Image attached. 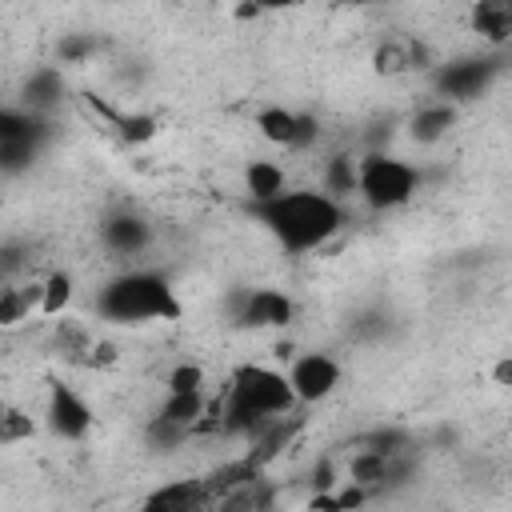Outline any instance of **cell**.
<instances>
[{"label": "cell", "mask_w": 512, "mask_h": 512, "mask_svg": "<svg viewBox=\"0 0 512 512\" xmlns=\"http://www.w3.org/2000/svg\"><path fill=\"white\" fill-rule=\"evenodd\" d=\"M256 128L268 144L288 148V152H308L320 140V120L312 112H292L280 104H264L256 112Z\"/></svg>", "instance_id": "ba28073f"}, {"label": "cell", "mask_w": 512, "mask_h": 512, "mask_svg": "<svg viewBox=\"0 0 512 512\" xmlns=\"http://www.w3.org/2000/svg\"><path fill=\"white\" fill-rule=\"evenodd\" d=\"M96 48H100V40L92 32H64L60 44H56V52H60L64 64H84L88 56H96Z\"/></svg>", "instance_id": "484cf974"}, {"label": "cell", "mask_w": 512, "mask_h": 512, "mask_svg": "<svg viewBox=\"0 0 512 512\" xmlns=\"http://www.w3.org/2000/svg\"><path fill=\"white\" fill-rule=\"evenodd\" d=\"M96 104V100H92ZM100 112H104V120L116 128V136L124 140V144H148L156 132H160V120L152 116V112H116V108H104V104H96Z\"/></svg>", "instance_id": "e0dca14e"}, {"label": "cell", "mask_w": 512, "mask_h": 512, "mask_svg": "<svg viewBox=\"0 0 512 512\" xmlns=\"http://www.w3.org/2000/svg\"><path fill=\"white\" fill-rule=\"evenodd\" d=\"M56 104H64V72L56 64H40L28 72V80L20 84V108L48 116Z\"/></svg>", "instance_id": "8fae6325"}, {"label": "cell", "mask_w": 512, "mask_h": 512, "mask_svg": "<svg viewBox=\"0 0 512 512\" xmlns=\"http://www.w3.org/2000/svg\"><path fill=\"white\" fill-rule=\"evenodd\" d=\"M324 192L336 196V200H344V196L356 192V156L336 152V156L324 160Z\"/></svg>", "instance_id": "44dd1931"}, {"label": "cell", "mask_w": 512, "mask_h": 512, "mask_svg": "<svg viewBox=\"0 0 512 512\" xmlns=\"http://www.w3.org/2000/svg\"><path fill=\"white\" fill-rule=\"evenodd\" d=\"M152 240H156V228L140 212H112L100 224V244L112 256H140L152 248Z\"/></svg>", "instance_id": "30bf717a"}, {"label": "cell", "mask_w": 512, "mask_h": 512, "mask_svg": "<svg viewBox=\"0 0 512 512\" xmlns=\"http://www.w3.org/2000/svg\"><path fill=\"white\" fill-rule=\"evenodd\" d=\"M284 188H288V172H284L276 160H248V164H244V192H248L252 204L272 200V196H280Z\"/></svg>", "instance_id": "9a60e30c"}, {"label": "cell", "mask_w": 512, "mask_h": 512, "mask_svg": "<svg viewBox=\"0 0 512 512\" xmlns=\"http://www.w3.org/2000/svg\"><path fill=\"white\" fill-rule=\"evenodd\" d=\"M44 420H48L52 436H60V440H84V436L92 432V420H96V416H92L88 400H84L76 388H68L64 380H52V384H48Z\"/></svg>", "instance_id": "9c48e42d"}, {"label": "cell", "mask_w": 512, "mask_h": 512, "mask_svg": "<svg viewBox=\"0 0 512 512\" xmlns=\"http://www.w3.org/2000/svg\"><path fill=\"white\" fill-rule=\"evenodd\" d=\"M228 312H232V324L240 328H288L296 320V300L280 288H240L232 292L228 300Z\"/></svg>", "instance_id": "8992f818"}, {"label": "cell", "mask_w": 512, "mask_h": 512, "mask_svg": "<svg viewBox=\"0 0 512 512\" xmlns=\"http://www.w3.org/2000/svg\"><path fill=\"white\" fill-rule=\"evenodd\" d=\"M32 436H36V420L24 408L0 400V444H20V440H32Z\"/></svg>", "instance_id": "cb8c5ba5"}, {"label": "cell", "mask_w": 512, "mask_h": 512, "mask_svg": "<svg viewBox=\"0 0 512 512\" xmlns=\"http://www.w3.org/2000/svg\"><path fill=\"white\" fill-rule=\"evenodd\" d=\"M40 308V284H0V328H12L20 320H28Z\"/></svg>", "instance_id": "2e32d148"}, {"label": "cell", "mask_w": 512, "mask_h": 512, "mask_svg": "<svg viewBox=\"0 0 512 512\" xmlns=\"http://www.w3.org/2000/svg\"><path fill=\"white\" fill-rule=\"evenodd\" d=\"M96 316L108 324H152V320H180L184 304L176 288L160 272H120L96 292Z\"/></svg>", "instance_id": "3957f363"}, {"label": "cell", "mask_w": 512, "mask_h": 512, "mask_svg": "<svg viewBox=\"0 0 512 512\" xmlns=\"http://www.w3.org/2000/svg\"><path fill=\"white\" fill-rule=\"evenodd\" d=\"M420 188V172L388 152H368L356 160V196L372 208V212H392L404 208Z\"/></svg>", "instance_id": "277c9868"}, {"label": "cell", "mask_w": 512, "mask_h": 512, "mask_svg": "<svg viewBox=\"0 0 512 512\" xmlns=\"http://www.w3.org/2000/svg\"><path fill=\"white\" fill-rule=\"evenodd\" d=\"M40 152H44L40 140H0V172L20 176L40 160Z\"/></svg>", "instance_id": "7402d4cb"}, {"label": "cell", "mask_w": 512, "mask_h": 512, "mask_svg": "<svg viewBox=\"0 0 512 512\" xmlns=\"http://www.w3.org/2000/svg\"><path fill=\"white\" fill-rule=\"evenodd\" d=\"M492 380H496L500 388H508V384H512V360H508V356H504V360L492 368Z\"/></svg>", "instance_id": "f546056e"}, {"label": "cell", "mask_w": 512, "mask_h": 512, "mask_svg": "<svg viewBox=\"0 0 512 512\" xmlns=\"http://www.w3.org/2000/svg\"><path fill=\"white\" fill-rule=\"evenodd\" d=\"M372 68H376L380 76L412 72V64H408V40H384V44L372 52Z\"/></svg>", "instance_id": "d4e9b609"}, {"label": "cell", "mask_w": 512, "mask_h": 512, "mask_svg": "<svg viewBox=\"0 0 512 512\" xmlns=\"http://www.w3.org/2000/svg\"><path fill=\"white\" fill-rule=\"evenodd\" d=\"M0 284H4V280H0Z\"/></svg>", "instance_id": "d6a6232c"}, {"label": "cell", "mask_w": 512, "mask_h": 512, "mask_svg": "<svg viewBox=\"0 0 512 512\" xmlns=\"http://www.w3.org/2000/svg\"><path fill=\"white\" fill-rule=\"evenodd\" d=\"M256 12L260 8H272V12H280V8H296V4H304V0H248Z\"/></svg>", "instance_id": "4dcf8cb0"}, {"label": "cell", "mask_w": 512, "mask_h": 512, "mask_svg": "<svg viewBox=\"0 0 512 512\" xmlns=\"http://www.w3.org/2000/svg\"><path fill=\"white\" fill-rule=\"evenodd\" d=\"M72 292H76V280L72 272H48L40 280V316H64V308L72 304Z\"/></svg>", "instance_id": "d6986e66"}, {"label": "cell", "mask_w": 512, "mask_h": 512, "mask_svg": "<svg viewBox=\"0 0 512 512\" xmlns=\"http://www.w3.org/2000/svg\"><path fill=\"white\" fill-rule=\"evenodd\" d=\"M168 392H200L204 388V368L192 364V360H180L172 372H168Z\"/></svg>", "instance_id": "4316f807"}, {"label": "cell", "mask_w": 512, "mask_h": 512, "mask_svg": "<svg viewBox=\"0 0 512 512\" xmlns=\"http://www.w3.org/2000/svg\"><path fill=\"white\" fill-rule=\"evenodd\" d=\"M468 24L488 48L504 52L512 40V0H476Z\"/></svg>", "instance_id": "7c38bea8"}, {"label": "cell", "mask_w": 512, "mask_h": 512, "mask_svg": "<svg viewBox=\"0 0 512 512\" xmlns=\"http://www.w3.org/2000/svg\"><path fill=\"white\" fill-rule=\"evenodd\" d=\"M312 484H316V488H332V484H336V476H332V460H320V464L312 468Z\"/></svg>", "instance_id": "f1b7e54d"}, {"label": "cell", "mask_w": 512, "mask_h": 512, "mask_svg": "<svg viewBox=\"0 0 512 512\" xmlns=\"http://www.w3.org/2000/svg\"><path fill=\"white\" fill-rule=\"evenodd\" d=\"M192 432L188 428H180V424H172V420H164L160 412L144 424V444L152 448V452H172V448H180L184 440H188Z\"/></svg>", "instance_id": "603a6c76"}, {"label": "cell", "mask_w": 512, "mask_h": 512, "mask_svg": "<svg viewBox=\"0 0 512 512\" xmlns=\"http://www.w3.org/2000/svg\"><path fill=\"white\" fill-rule=\"evenodd\" d=\"M340 4H348V8H364V4H376V0H340Z\"/></svg>", "instance_id": "1f68e13d"}, {"label": "cell", "mask_w": 512, "mask_h": 512, "mask_svg": "<svg viewBox=\"0 0 512 512\" xmlns=\"http://www.w3.org/2000/svg\"><path fill=\"white\" fill-rule=\"evenodd\" d=\"M252 216L260 220V228L292 256H304L320 244H328L340 228H344V204L328 192H280L272 200L252 204Z\"/></svg>", "instance_id": "6da1fadb"}, {"label": "cell", "mask_w": 512, "mask_h": 512, "mask_svg": "<svg viewBox=\"0 0 512 512\" xmlns=\"http://www.w3.org/2000/svg\"><path fill=\"white\" fill-rule=\"evenodd\" d=\"M296 408V396L288 388V376L268 364H240L228 384V404L220 416V428L228 436H252L268 416H288Z\"/></svg>", "instance_id": "7a4b0ae2"}, {"label": "cell", "mask_w": 512, "mask_h": 512, "mask_svg": "<svg viewBox=\"0 0 512 512\" xmlns=\"http://www.w3.org/2000/svg\"><path fill=\"white\" fill-rule=\"evenodd\" d=\"M504 72V56L500 52H488V56H456V60H440L432 64V88L440 100L448 104H472L480 100L496 76Z\"/></svg>", "instance_id": "5b68a950"}, {"label": "cell", "mask_w": 512, "mask_h": 512, "mask_svg": "<svg viewBox=\"0 0 512 512\" xmlns=\"http://www.w3.org/2000/svg\"><path fill=\"white\" fill-rule=\"evenodd\" d=\"M456 120H460V108H456V104H448V100H428V104H420V108L412 112L408 136H412L416 144L432 148V144H440V140L456 128Z\"/></svg>", "instance_id": "4fadbf2b"}, {"label": "cell", "mask_w": 512, "mask_h": 512, "mask_svg": "<svg viewBox=\"0 0 512 512\" xmlns=\"http://www.w3.org/2000/svg\"><path fill=\"white\" fill-rule=\"evenodd\" d=\"M52 344H56V352H60L64 360H72V364H84L96 340L88 336V328H84V324H76V320H56Z\"/></svg>", "instance_id": "ffe728a7"}, {"label": "cell", "mask_w": 512, "mask_h": 512, "mask_svg": "<svg viewBox=\"0 0 512 512\" xmlns=\"http://www.w3.org/2000/svg\"><path fill=\"white\" fill-rule=\"evenodd\" d=\"M208 504H212V496H208L204 480H172L144 500V508H160V512H196Z\"/></svg>", "instance_id": "5bb4252c"}, {"label": "cell", "mask_w": 512, "mask_h": 512, "mask_svg": "<svg viewBox=\"0 0 512 512\" xmlns=\"http://www.w3.org/2000/svg\"><path fill=\"white\" fill-rule=\"evenodd\" d=\"M284 376L296 404H320L340 388V360H332L328 352H292Z\"/></svg>", "instance_id": "52a82bcc"}, {"label": "cell", "mask_w": 512, "mask_h": 512, "mask_svg": "<svg viewBox=\"0 0 512 512\" xmlns=\"http://www.w3.org/2000/svg\"><path fill=\"white\" fill-rule=\"evenodd\" d=\"M28 264L24 244H0V280H12V272H20Z\"/></svg>", "instance_id": "83f0119b"}, {"label": "cell", "mask_w": 512, "mask_h": 512, "mask_svg": "<svg viewBox=\"0 0 512 512\" xmlns=\"http://www.w3.org/2000/svg\"><path fill=\"white\" fill-rule=\"evenodd\" d=\"M156 412H160L164 420H172V424L196 432V428L204 424V412H208V404H204V388H200V392H168L164 404H160Z\"/></svg>", "instance_id": "ac0fdd59"}]
</instances>
